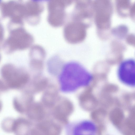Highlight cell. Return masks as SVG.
Segmentation results:
<instances>
[{
	"label": "cell",
	"mask_w": 135,
	"mask_h": 135,
	"mask_svg": "<svg viewBox=\"0 0 135 135\" xmlns=\"http://www.w3.org/2000/svg\"><path fill=\"white\" fill-rule=\"evenodd\" d=\"M65 135H97V128L93 121L79 119L68 123L65 129Z\"/></svg>",
	"instance_id": "7a4b0ae2"
},
{
	"label": "cell",
	"mask_w": 135,
	"mask_h": 135,
	"mask_svg": "<svg viewBox=\"0 0 135 135\" xmlns=\"http://www.w3.org/2000/svg\"><path fill=\"white\" fill-rule=\"evenodd\" d=\"M26 115L30 120L37 122L47 119V114L44 108L38 104L29 106L26 111Z\"/></svg>",
	"instance_id": "8992f818"
},
{
	"label": "cell",
	"mask_w": 135,
	"mask_h": 135,
	"mask_svg": "<svg viewBox=\"0 0 135 135\" xmlns=\"http://www.w3.org/2000/svg\"><path fill=\"white\" fill-rule=\"evenodd\" d=\"M127 122L129 127L134 130L135 129V116L130 117Z\"/></svg>",
	"instance_id": "9c48e42d"
},
{
	"label": "cell",
	"mask_w": 135,
	"mask_h": 135,
	"mask_svg": "<svg viewBox=\"0 0 135 135\" xmlns=\"http://www.w3.org/2000/svg\"><path fill=\"white\" fill-rule=\"evenodd\" d=\"M134 132L135 133V129L134 130Z\"/></svg>",
	"instance_id": "30bf717a"
},
{
	"label": "cell",
	"mask_w": 135,
	"mask_h": 135,
	"mask_svg": "<svg viewBox=\"0 0 135 135\" xmlns=\"http://www.w3.org/2000/svg\"><path fill=\"white\" fill-rule=\"evenodd\" d=\"M92 75L79 63L71 61L63 66L59 76L61 91L68 93L88 86L93 80Z\"/></svg>",
	"instance_id": "6da1fadb"
},
{
	"label": "cell",
	"mask_w": 135,
	"mask_h": 135,
	"mask_svg": "<svg viewBox=\"0 0 135 135\" xmlns=\"http://www.w3.org/2000/svg\"><path fill=\"white\" fill-rule=\"evenodd\" d=\"M118 75L122 83L129 86H135V60L128 59L122 61L119 67Z\"/></svg>",
	"instance_id": "3957f363"
},
{
	"label": "cell",
	"mask_w": 135,
	"mask_h": 135,
	"mask_svg": "<svg viewBox=\"0 0 135 135\" xmlns=\"http://www.w3.org/2000/svg\"><path fill=\"white\" fill-rule=\"evenodd\" d=\"M15 121V119L11 118L5 119L2 123L3 129L7 132H13Z\"/></svg>",
	"instance_id": "52a82bcc"
},
{
	"label": "cell",
	"mask_w": 135,
	"mask_h": 135,
	"mask_svg": "<svg viewBox=\"0 0 135 135\" xmlns=\"http://www.w3.org/2000/svg\"><path fill=\"white\" fill-rule=\"evenodd\" d=\"M33 127L29 120L20 118L15 120L13 132L15 135H31Z\"/></svg>",
	"instance_id": "5b68a950"
},
{
	"label": "cell",
	"mask_w": 135,
	"mask_h": 135,
	"mask_svg": "<svg viewBox=\"0 0 135 135\" xmlns=\"http://www.w3.org/2000/svg\"><path fill=\"white\" fill-rule=\"evenodd\" d=\"M123 117L122 114L119 111L114 112L112 117L114 124L117 125L119 124L121 122Z\"/></svg>",
	"instance_id": "ba28073f"
},
{
	"label": "cell",
	"mask_w": 135,
	"mask_h": 135,
	"mask_svg": "<svg viewBox=\"0 0 135 135\" xmlns=\"http://www.w3.org/2000/svg\"><path fill=\"white\" fill-rule=\"evenodd\" d=\"M2 75L4 79L12 87H19L26 83L28 76L24 72L17 70L14 67L7 66L2 71Z\"/></svg>",
	"instance_id": "277c9868"
}]
</instances>
